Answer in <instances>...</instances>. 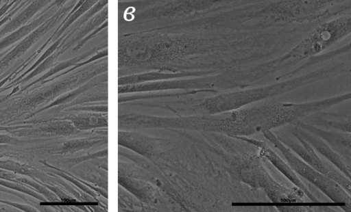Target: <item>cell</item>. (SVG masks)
<instances>
[{
	"label": "cell",
	"instance_id": "cell-1",
	"mask_svg": "<svg viewBox=\"0 0 351 212\" xmlns=\"http://www.w3.org/2000/svg\"><path fill=\"white\" fill-rule=\"evenodd\" d=\"M347 94L303 103L265 102L237 109L197 117L195 128L206 133L230 137H251L274 131L302 120L315 112L327 110L347 101Z\"/></svg>",
	"mask_w": 351,
	"mask_h": 212
},
{
	"label": "cell",
	"instance_id": "cell-2",
	"mask_svg": "<svg viewBox=\"0 0 351 212\" xmlns=\"http://www.w3.org/2000/svg\"><path fill=\"white\" fill-rule=\"evenodd\" d=\"M206 133L211 150L233 179L255 192L263 194L274 204L308 202L301 189L294 185H285L271 174L257 147L237 137Z\"/></svg>",
	"mask_w": 351,
	"mask_h": 212
},
{
	"label": "cell",
	"instance_id": "cell-3",
	"mask_svg": "<svg viewBox=\"0 0 351 212\" xmlns=\"http://www.w3.org/2000/svg\"><path fill=\"white\" fill-rule=\"evenodd\" d=\"M350 71V60L333 62L308 73L274 83L217 93L213 96L199 101L197 107L206 115L234 110Z\"/></svg>",
	"mask_w": 351,
	"mask_h": 212
},
{
	"label": "cell",
	"instance_id": "cell-4",
	"mask_svg": "<svg viewBox=\"0 0 351 212\" xmlns=\"http://www.w3.org/2000/svg\"><path fill=\"white\" fill-rule=\"evenodd\" d=\"M263 136L282 155L296 174L317 188L333 202L339 204L344 211H351V197L339 184L307 164L283 144L273 131H266Z\"/></svg>",
	"mask_w": 351,
	"mask_h": 212
},
{
	"label": "cell",
	"instance_id": "cell-5",
	"mask_svg": "<svg viewBox=\"0 0 351 212\" xmlns=\"http://www.w3.org/2000/svg\"><path fill=\"white\" fill-rule=\"evenodd\" d=\"M278 140L297 155L300 159L315 170L339 184L349 194L351 193L350 178L343 174L330 162L320 157V155L305 140L295 137L281 130L273 131Z\"/></svg>",
	"mask_w": 351,
	"mask_h": 212
},
{
	"label": "cell",
	"instance_id": "cell-6",
	"mask_svg": "<svg viewBox=\"0 0 351 212\" xmlns=\"http://www.w3.org/2000/svg\"><path fill=\"white\" fill-rule=\"evenodd\" d=\"M243 140L257 147L259 154L280 172L293 185L301 189L306 197L313 202L319 203V199L311 191L302 181L296 173L291 169L287 162L274 151L265 141L251 137H234Z\"/></svg>",
	"mask_w": 351,
	"mask_h": 212
},
{
	"label": "cell",
	"instance_id": "cell-7",
	"mask_svg": "<svg viewBox=\"0 0 351 212\" xmlns=\"http://www.w3.org/2000/svg\"><path fill=\"white\" fill-rule=\"evenodd\" d=\"M286 131L291 133L294 137H300L307 142L312 148L324 159L330 162L343 174L350 178V165L342 159L332 148L319 137L304 130L294 123L284 127Z\"/></svg>",
	"mask_w": 351,
	"mask_h": 212
},
{
	"label": "cell",
	"instance_id": "cell-8",
	"mask_svg": "<svg viewBox=\"0 0 351 212\" xmlns=\"http://www.w3.org/2000/svg\"><path fill=\"white\" fill-rule=\"evenodd\" d=\"M295 124L304 130L319 137L332 148L342 159L350 165L351 161V134L341 131L328 130L317 127L299 120Z\"/></svg>",
	"mask_w": 351,
	"mask_h": 212
},
{
	"label": "cell",
	"instance_id": "cell-9",
	"mask_svg": "<svg viewBox=\"0 0 351 212\" xmlns=\"http://www.w3.org/2000/svg\"><path fill=\"white\" fill-rule=\"evenodd\" d=\"M301 120L309 124L328 130L351 133L350 111L327 112L319 111Z\"/></svg>",
	"mask_w": 351,
	"mask_h": 212
},
{
	"label": "cell",
	"instance_id": "cell-10",
	"mask_svg": "<svg viewBox=\"0 0 351 212\" xmlns=\"http://www.w3.org/2000/svg\"><path fill=\"white\" fill-rule=\"evenodd\" d=\"M315 206L304 204H276L274 208L281 212H309L315 211Z\"/></svg>",
	"mask_w": 351,
	"mask_h": 212
},
{
	"label": "cell",
	"instance_id": "cell-11",
	"mask_svg": "<svg viewBox=\"0 0 351 212\" xmlns=\"http://www.w3.org/2000/svg\"><path fill=\"white\" fill-rule=\"evenodd\" d=\"M299 42L301 44V42H300V41H299ZM302 47H303V46H302ZM303 48H304V47H303ZM304 50H305V49H304ZM307 55H308V54H307ZM308 57H309V56H308ZM309 58H310V57H309ZM301 66H302L303 70H305V67H304V66L303 64H301Z\"/></svg>",
	"mask_w": 351,
	"mask_h": 212
},
{
	"label": "cell",
	"instance_id": "cell-12",
	"mask_svg": "<svg viewBox=\"0 0 351 212\" xmlns=\"http://www.w3.org/2000/svg\"><path fill=\"white\" fill-rule=\"evenodd\" d=\"M301 44H302V43H301ZM302 46H303V45H302ZM303 47H304V46H303ZM305 51H306V50H305ZM306 53H307V52H306ZM307 54H308V53H307ZM308 56H309V55H308ZM310 58H311V57H310ZM302 64L304 66L305 69H306V66L304 64Z\"/></svg>",
	"mask_w": 351,
	"mask_h": 212
},
{
	"label": "cell",
	"instance_id": "cell-13",
	"mask_svg": "<svg viewBox=\"0 0 351 212\" xmlns=\"http://www.w3.org/2000/svg\"><path fill=\"white\" fill-rule=\"evenodd\" d=\"M301 43H302V42H301ZM302 45H303V44H302ZM304 49H305V48H304ZM305 50H306V49H305ZM306 52H307V51H306ZM309 57H310V56H309ZM304 64L306 66V68H308L307 65H306L305 63H304Z\"/></svg>",
	"mask_w": 351,
	"mask_h": 212
}]
</instances>
